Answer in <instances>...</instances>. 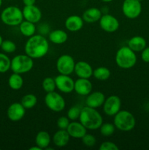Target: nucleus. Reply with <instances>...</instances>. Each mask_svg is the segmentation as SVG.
Returning <instances> with one entry per match:
<instances>
[{
    "instance_id": "obj_1",
    "label": "nucleus",
    "mask_w": 149,
    "mask_h": 150,
    "mask_svg": "<svg viewBox=\"0 0 149 150\" xmlns=\"http://www.w3.org/2000/svg\"><path fill=\"white\" fill-rule=\"evenodd\" d=\"M24 51L25 54L33 59L42 58L49 51V42L45 36L35 34L27 40L25 44Z\"/></svg>"
},
{
    "instance_id": "obj_2",
    "label": "nucleus",
    "mask_w": 149,
    "mask_h": 150,
    "mask_svg": "<svg viewBox=\"0 0 149 150\" xmlns=\"http://www.w3.org/2000/svg\"><path fill=\"white\" fill-rule=\"evenodd\" d=\"M79 121L87 130H95L99 129L103 123V119L96 108L86 105L81 108Z\"/></svg>"
},
{
    "instance_id": "obj_3",
    "label": "nucleus",
    "mask_w": 149,
    "mask_h": 150,
    "mask_svg": "<svg viewBox=\"0 0 149 150\" xmlns=\"http://www.w3.org/2000/svg\"><path fill=\"white\" fill-rule=\"evenodd\" d=\"M115 63L121 69H131L137 63V56L129 46H122L117 51L115 57Z\"/></svg>"
},
{
    "instance_id": "obj_4",
    "label": "nucleus",
    "mask_w": 149,
    "mask_h": 150,
    "mask_svg": "<svg viewBox=\"0 0 149 150\" xmlns=\"http://www.w3.org/2000/svg\"><path fill=\"white\" fill-rule=\"evenodd\" d=\"M113 124L115 128L124 132L133 130L135 127L136 120L132 114L127 110H120L113 119Z\"/></svg>"
},
{
    "instance_id": "obj_5",
    "label": "nucleus",
    "mask_w": 149,
    "mask_h": 150,
    "mask_svg": "<svg viewBox=\"0 0 149 150\" xmlns=\"http://www.w3.org/2000/svg\"><path fill=\"white\" fill-rule=\"evenodd\" d=\"M0 18L3 23L10 26H19L24 19L22 10L16 6L5 7L1 11Z\"/></svg>"
},
{
    "instance_id": "obj_6",
    "label": "nucleus",
    "mask_w": 149,
    "mask_h": 150,
    "mask_svg": "<svg viewBox=\"0 0 149 150\" xmlns=\"http://www.w3.org/2000/svg\"><path fill=\"white\" fill-rule=\"evenodd\" d=\"M34 67L33 59L25 54H18L11 59V69L13 73L24 74L30 71Z\"/></svg>"
},
{
    "instance_id": "obj_7",
    "label": "nucleus",
    "mask_w": 149,
    "mask_h": 150,
    "mask_svg": "<svg viewBox=\"0 0 149 150\" xmlns=\"http://www.w3.org/2000/svg\"><path fill=\"white\" fill-rule=\"evenodd\" d=\"M44 100L48 108L53 112H61L65 108V100L59 93L55 91L46 93Z\"/></svg>"
},
{
    "instance_id": "obj_8",
    "label": "nucleus",
    "mask_w": 149,
    "mask_h": 150,
    "mask_svg": "<svg viewBox=\"0 0 149 150\" xmlns=\"http://www.w3.org/2000/svg\"><path fill=\"white\" fill-rule=\"evenodd\" d=\"M121 8L125 17L129 19H135L142 13L141 1L138 0H124Z\"/></svg>"
},
{
    "instance_id": "obj_9",
    "label": "nucleus",
    "mask_w": 149,
    "mask_h": 150,
    "mask_svg": "<svg viewBox=\"0 0 149 150\" xmlns=\"http://www.w3.org/2000/svg\"><path fill=\"white\" fill-rule=\"evenodd\" d=\"M75 62L69 54H63L58 58L56 61L57 71L60 74L71 75L74 72Z\"/></svg>"
},
{
    "instance_id": "obj_10",
    "label": "nucleus",
    "mask_w": 149,
    "mask_h": 150,
    "mask_svg": "<svg viewBox=\"0 0 149 150\" xmlns=\"http://www.w3.org/2000/svg\"><path fill=\"white\" fill-rule=\"evenodd\" d=\"M103 111L107 116L114 117L121 108V100L117 95H110L105 99Z\"/></svg>"
},
{
    "instance_id": "obj_11",
    "label": "nucleus",
    "mask_w": 149,
    "mask_h": 150,
    "mask_svg": "<svg viewBox=\"0 0 149 150\" xmlns=\"http://www.w3.org/2000/svg\"><path fill=\"white\" fill-rule=\"evenodd\" d=\"M99 23L101 29L108 33L116 32L120 26L118 19L109 13L102 14V17L99 19Z\"/></svg>"
},
{
    "instance_id": "obj_12",
    "label": "nucleus",
    "mask_w": 149,
    "mask_h": 150,
    "mask_svg": "<svg viewBox=\"0 0 149 150\" xmlns=\"http://www.w3.org/2000/svg\"><path fill=\"white\" fill-rule=\"evenodd\" d=\"M56 89L64 94L71 93L74 91V81L70 75L59 74L55 78Z\"/></svg>"
},
{
    "instance_id": "obj_13",
    "label": "nucleus",
    "mask_w": 149,
    "mask_h": 150,
    "mask_svg": "<svg viewBox=\"0 0 149 150\" xmlns=\"http://www.w3.org/2000/svg\"><path fill=\"white\" fill-rule=\"evenodd\" d=\"M26 110L20 103H13L7 108V116L10 121L19 122L24 117Z\"/></svg>"
},
{
    "instance_id": "obj_14",
    "label": "nucleus",
    "mask_w": 149,
    "mask_h": 150,
    "mask_svg": "<svg viewBox=\"0 0 149 150\" xmlns=\"http://www.w3.org/2000/svg\"><path fill=\"white\" fill-rule=\"evenodd\" d=\"M22 12H23V18L26 21L32 22L34 23L39 22L42 18V12L40 9L37 7L35 4L24 6Z\"/></svg>"
},
{
    "instance_id": "obj_15",
    "label": "nucleus",
    "mask_w": 149,
    "mask_h": 150,
    "mask_svg": "<svg viewBox=\"0 0 149 150\" xmlns=\"http://www.w3.org/2000/svg\"><path fill=\"white\" fill-rule=\"evenodd\" d=\"M93 85L89 79H82L79 78L74 81V90L79 95L87 96L92 92Z\"/></svg>"
},
{
    "instance_id": "obj_16",
    "label": "nucleus",
    "mask_w": 149,
    "mask_h": 150,
    "mask_svg": "<svg viewBox=\"0 0 149 150\" xmlns=\"http://www.w3.org/2000/svg\"><path fill=\"white\" fill-rule=\"evenodd\" d=\"M105 95L99 91L91 92L86 96V105L91 108H97L102 106L105 102Z\"/></svg>"
},
{
    "instance_id": "obj_17",
    "label": "nucleus",
    "mask_w": 149,
    "mask_h": 150,
    "mask_svg": "<svg viewBox=\"0 0 149 150\" xmlns=\"http://www.w3.org/2000/svg\"><path fill=\"white\" fill-rule=\"evenodd\" d=\"M93 68L89 63L85 61H79L75 63L74 72L78 78L90 79L93 76Z\"/></svg>"
},
{
    "instance_id": "obj_18",
    "label": "nucleus",
    "mask_w": 149,
    "mask_h": 150,
    "mask_svg": "<svg viewBox=\"0 0 149 150\" xmlns=\"http://www.w3.org/2000/svg\"><path fill=\"white\" fill-rule=\"evenodd\" d=\"M67 131L68 132L70 137L74 139H82V137L87 133V129L80 121H72L67 127Z\"/></svg>"
},
{
    "instance_id": "obj_19",
    "label": "nucleus",
    "mask_w": 149,
    "mask_h": 150,
    "mask_svg": "<svg viewBox=\"0 0 149 150\" xmlns=\"http://www.w3.org/2000/svg\"><path fill=\"white\" fill-rule=\"evenodd\" d=\"M83 24H84V21L83 18L77 15H72L69 16L66 19L64 23L66 29L72 32H78L83 28Z\"/></svg>"
},
{
    "instance_id": "obj_20",
    "label": "nucleus",
    "mask_w": 149,
    "mask_h": 150,
    "mask_svg": "<svg viewBox=\"0 0 149 150\" xmlns=\"http://www.w3.org/2000/svg\"><path fill=\"white\" fill-rule=\"evenodd\" d=\"M102 16V10L97 7H90L83 12V21L86 23H93L99 21Z\"/></svg>"
},
{
    "instance_id": "obj_21",
    "label": "nucleus",
    "mask_w": 149,
    "mask_h": 150,
    "mask_svg": "<svg viewBox=\"0 0 149 150\" xmlns=\"http://www.w3.org/2000/svg\"><path fill=\"white\" fill-rule=\"evenodd\" d=\"M70 136L69 135L67 130L59 129L58 131L54 133L53 136V142L58 147H64L68 144L70 140Z\"/></svg>"
},
{
    "instance_id": "obj_22",
    "label": "nucleus",
    "mask_w": 149,
    "mask_h": 150,
    "mask_svg": "<svg viewBox=\"0 0 149 150\" xmlns=\"http://www.w3.org/2000/svg\"><path fill=\"white\" fill-rule=\"evenodd\" d=\"M48 39L52 43L56 45H61L67 42L68 40V35L62 29H55L50 32L48 34Z\"/></svg>"
},
{
    "instance_id": "obj_23",
    "label": "nucleus",
    "mask_w": 149,
    "mask_h": 150,
    "mask_svg": "<svg viewBox=\"0 0 149 150\" xmlns=\"http://www.w3.org/2000/svg\"><path fill=\"white\" fill-rule=\"evenodd\" d=\"M147 42L143 37L134 36L128 41V45L134 52H141L146 47Z\"/></svg>"
},
{
    "instance_id": "obj_24",
    "label": "nucleus",
    "mask_w": 149,
    "mask_h": 150,
    "mask_svg": "<svg viewBox=\"0 0 149 150\" xmlns=\"http://www.w3.org/2000/svg\"><path fill=\"white\" fill-rule=\"evenodd\" d=\"M51 142V137L49 133L45 130L38 132L35 137V144L42 149H46L50 146Z\"/></svg>"
},
{
    "instance_id": "obj_25",
    "label": "nucleus",
    "mask_w": 149,
    "mask_h": 150,
    "mask_svg": "<svg viewBox=\"0 0 149 150\" xmlns=\"http://www.w3.org/2000/svg\"><path fill=\"white\" fill-rule=\"evenodd\" d=\"M19 30L23 36L30 38L35 35L37 32V27L35 23L24 20L19 24Z\"/></svg>"
},
{
    "instance_id": "obj_26",
    "label": "nucleus",
    "mask_w": 149,
    "mask_h": 150,
    "mask_svg": "<svg viewBox=\"0 0 149 150\" xmlns=\"http://www.w3.org/2000/svg\"><path fill=\"white\" fill-rule=\"evenodd\" d=\"M8 85L13 90H19L23 85V79L21 75L13 73L8 79Z\"/></svg>"
},
{
    "instance_id": "obj_27",
    "label": "nucleus",
    "mask_w": 149,
    "mask_h": 150,
    "mask_svg": "<svg viewBox=\"0 0 149 150\" xmlns=\"http://www.w3.org/2000/svg\"><path fill=\"white\" fill-rule=\"evenodd\" d=\"M110 70L106 67H96L93 71V76L98 81H104L110 77Z\"/></svg>"
},
{
    "instance_id": "obj_28",
    "label": "nucleus",
    "mask_w": 149,
    "mask_h": 150,
    "mask_svg": "<svg viewBox=\"0 0 149 150\" xmlns=\"http://www.w3.org/2000/svg\"><path fill=\"white\" fill-rule=\"evenodd\" d=\"M20 103L26 109H31L37 103V98L34 94H27L22 98Z\"/></svg>"
},
{
    "instance_id": "obj_29",
    "label": "nucleus",
    "mask_w": 149,
    "mask_h": 150,
    "mask_svg": "<svg viewBox=\"0 0 149 150\" xmlns=\"http://www.w3.org/2000/svg\"><path fill=\"white\" fill-rule=\"evenodd\" d=\"M11 67V59L5 54L0 53V73H7Z\"/></svg>"
},
{
    "instance_id": "obj_30",
    "label": "nucleus",
    "mask_w": 149,
    "mask_h": 150,
    "mask_svg": "<svg viewBox=\"0 0 149 150\" xmlns=\"http://www.w3.org/2000/svg\"><path fill=\"white\" fill-rule=\"evenodd\" d=\"M42 87L46 93L53 92L56 89L55 79L52 77H46L42 82Z\"/></svg>"
},
{
    "instance_id": "obj_31",
    "label": "nucleus",
    "mask_w": 149,
    "mask_h": 150,
    "mask_svg": "<svg viewBox=\"0 0 149 150\" xmlns=\"http://www.w3.org/2000/svg\"><path fill=\"white\" fill-rule=\"evenodd\" d=\"M99 130H100L101 135L108 137V136H112L115 133V126L112 123H102V125L99 127Z\"/></svg>"
},
{
    "instance_id": "obj_32",
    "label": "nucleus",
    "mask_w": 149,
    "mask_h": 150,
    "mask_svg": "<svg viewBox=\"0 0 149 150\" xmlns=\"http://www.w3.org/2000/svg\"><path fill=\"white\" fill-rule=\"evenodd\" d=\"M0 48L5 54H12V53H14L17 49L16 44L13 41L10 40H3Z\"/></svg>"
},
{
    "instance_id": "obj_33",
    "label": "nucleus",
    "mask_w": 149,
    "mask_h": 150,
    "mask_svg": "<svg viewBox=\"0 0 149 150\" xmlns=\"http://www.w3.org/2000/svg\"><path fill=\"white\" fill-rule=\"evenodd\" d=\"M81 108L79 105H73L67 111V117L71 121H76L77 120H79Z\"/></svg>"
},
{
    "instance_id": "obj_34",
    "label": "nucleus",
    "mask_w": 149,
    "mask_h": 150,
    "mask_svg": "<svg viewBox=\"0 0 149 150\" xmlns=\"http://www.w3.org/2000/svg\"><path fill=\"white\" fill-rule=\"evenodd\" d=\"M81 140L83 144L86 146H89V147H91V146H94L96 142V139L95 136L91 134H89V133H86L82 137Z\"/></svg>"
},
{
    "instance_id": "obj_35",
    "label": "nucleus",
    "mask_w": 149,
    "mask_h": 150,
    "mask_svg": "<svg viewBox=\"0 0 149 150\" xmlns=\"http://www.w3.org/2000/svg\"><path fill=\"white\" fill-rule=\"evenodd\" d=\"M70 123V119L67 117H60L57 120L56 125L57 127L59 129H61V130H67V127L69 126Z\"/></svg>"
},
{
    "instance_id": "obj_36",
    "label": "nucleus",
    "mask_w": 149,
    "mask_h": 150,
    "mask_svg": "<svg viewBox=\"0 0 149 150\" xmlns=\"http://www.w3.org/2000/svg\"><path fill=\"white\" fill-rule=\"evenodd\" d=\"M119 148L112 142H104L101 144L99 150H118Z\"/></svg>"
},
{
    "instance_id": "obj_37",
    "label": "nucleus",
    "mask_w": 149,
    "mask_h": 150,
    "mask_svg": "<svg viewBox=\"0 0 149 150\" xmlns=\"http://www.w3.org/2000/svg\"><path fill=\"white\" fill-rule=\"evenodd\" d=\"M37 30H38L39 35H48L51 32L50 30V26L48 23H41L40 25H39V27L38 29H37Z\"/></svg>"
},
{
    "instance_id": "obj_38",
    "label": "nucleus",
    "mask_w": 149,
    "mask_h": 150,
    "mask_svg": "<svg viewBox=\"0 0 149 150\" xmlns=\"http://www.w3.org/2000/svg\"><path fill=\"white\" fill-rule=\"evenodd\" d=\"M141 59L144 62L149 63V46L145 47L141 51Z\"/></svg>"
},
{
    "instance_id": "obj_39",
    "label": "nucleus",
    "mask_w": 149,
    "mask_h": 150,
    "mask_svg": "<svg viewBox=\"0 0 149 150\" xmlns=\"http://www.w3.org/2000/svg\"><path fill=\"white\" fill-rule=\"evenodd\" d=\"M35 2H36V0H23V3L24 4V6L34 5Z\"/></svg>"
},
{
    "instance_id": "obj_40",
    "label": "nucleus",
    "mask_w": 149,
    "mask_h": 150,
    "mask_svg": "<svg viewBox=\"0 0 149 150\" xmlns=\"http://www.w3.org/2000/svg\"><path fill=\"white\" fill-rule=\"evenodd\" d=\"M29 150H42L39 146H38L37 145L35 144L34 146H32V147L29 148Z\"/></svg>"
},
{
    "instance_id": "obj_41",
    "label": "nucleus",
    "mask_w": 149,
    "mask_h": 150,
    "mask_svg": "<svg viewBox=\"0 0 149 150\" xmlns=\"http://www.w3.org/2000/svg\"><path fill=\"white\" fill-rule=\"evenodd\" d=\"M102 1H103V2H105V3H108V2H110V1H113V0H101Z\"/></svg>"
},
{
    "instance_id": "obj_42",
    "label": "nucleus",
    "mask_w": 149,
    "mask_h": 150,
    "mask_svg": "<svg viewBox=\"0 0 149 150\" xmlns=\"http://www.w3.org/2000/svg\"><path fill=\"white\" fill-rule=\"evenodd\" d=\"M2 42H3V38H2V37H1V35H0V46H1Z\"/></svg>"
},
{
    "instance_id": "obj_43",
    "label": "nucleus",
    "mask_w": 149,
    "mask_h": 150,
    "mask_svg": "<svg viewBox=\"0 0 149 150\" xmlns=\"http://www.w3.org/2000/svg\"><path fill=\"white\" fill-rule=\"evenodd\" d=\"M1 4H2V0H0V7H1Z\"/></svg>"
},
{
    "instance_id": "obj_44",
    "label": "nucleus",
    "mask_w": 149,
    "mask_h": 150,
    "mask_svg": "<svg viewBox=\"0 0 149 150\" xmlns=\"http://www.w3.org/2000/svg\"><path fill=\"white\" fill-rule=\"evenodd\" d=\"M138 1H143V0H138Z\"/></svg>"
}]
</instances>
